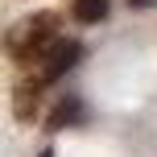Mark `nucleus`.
Here are the masks:
<instances>
[{
    "label": "nucleus",
    "instance_id": "1",
    "mask_svg": "<svg viewBox=\"0 0 157 157\" xmlns=\"http://www.w3.org/2000/svg\"><path fill=\"white\" fill-rule=\"evenodd\" d=\"M58 41V17L54 13H41V17H29L21 21L13 33H8V54L17 62H33V58H46V50Z\"/></svg>",
    "mask_w": 157,
    "mask_h": 157
},
{
    "label": "nucleus",
    "instance_id": "2",
    "mask_svg": "<svg viewBox=\"0 0 157 157\" xmlns=\"http://www.w3.org/2000/svg\"><path fill=\"white\" fill-rule=\"evenodd\" d=\"M78 54H83V50H78V41L58 37L54 46L46 50V58L37 62V78H41V83H54V78H62V75H66V71H71V66L78 62Z\"/></svg>",
    "mask_w": 157,
    "mask_h": 157
},
{
    "label": "nucleus",
    "instance_id": "3",
    "mask_svg": "<svg viewBox=\"0 0 157 157\" xmlns=\"http://www.w3.org/2000/svg\"><path fill=\"white\" fill-rule=\"evenodd\" d=\"M37 91H41V78H29V83L17 87V116L21 120H33V112H37Z\"/></svg>",
    "mask_w": 157,
    "mask_h": 157
},
{
    "label": "nucleus",
    "instance_id": "4",
    "mask_svg": "<svg viewBox=\"0 0 157 157\" xmlns=\"http://www.w3.org/2000/svg\"><path fill=\"white\" fill-rule=\"evenodd\" d=\"M108 17V0H75V21L83 25H95Z\"/></svg>",
    "mask_w": 157,
    "mask_h": 157
},
{
    "label": "nucleus",
    "instance_id": "5",
    "mask_svg": "<svg viewBox=\"0 0 157 157\" xmlns=\"http://www.w3.org/2000/svg\"><path fill=\"white\" fill-rule=\"evenodd\" d=\"M83 120V103L78 99H62L54 108V116H50V128H62V124H78Z\"/></svg>",
    "mask_w": 157,
    "mask_h": 157
},
{
    "label": "nucleus",
    "instance_id": "6",
    "mask_svg": "<svg viewBox=\"0 0 157 157\" xmlns=\"http://www.w3.org/2000/svg\"><path fill=\"white\" fill-rule=\"evenodd\" d=\"M41 157H54V153H50V149H46V153H41Z\"/></svg>",
    "mask_w": 157,
    "mask_h": 157
}]
</instances>
